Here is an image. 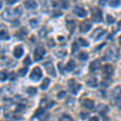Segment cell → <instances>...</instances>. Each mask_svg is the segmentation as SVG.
Instances as JSON below:
<instances>
[{
  "label": "cell",
  "mask_w": 121,
  "mask_h": 121,
  "mask_svg": "<svg viewBox=\"0 0 121 121\" xmlns=\"http://www.w3.org/2000/svg\"><path fill=\"white\" fill-rule=\"evenodd\" d=\"M22 14V10L20 7H18L17 8H7L6 9L2 14V17L7 21H11L15 22L18 20V18Z\"/></svg>",
  "instance_id": "cell-1"
},
{
  "label": "cell",
  "mask_w": 121,
  "mask_h": 121,
  "mask_svg": "<svg viewBox=\"0 0 121 121\" xmlns=\"http://www.w3.org/2000/svg\"><path fill=\"white\" fill-rule=\"evenodd\" d=\"M119 56L118 49L115 47H111L105 52V54L103 57V60H116Z\"/></svg>",
  "instance_id": "cell-2"
},
{
  "label": "cell",
  "mask_w": 121,
  "mask_h": 121,
  "mask_svg": "<svg viewBox=\"0 0 121 121\" xmlns=\"http://www.w3.org/2000/svg\"><path fill=\"white\" fill-rule=\"evenodd\" d=\"M68 87H69V91H71V93L73 95H78V93L79 92V91L82 89V85L74 79H69L68 81Z\"/></svg>",
  "instance_id": "cell-3"
},
{
  "label": "cell",
  "mask_w": 121,
  "mask_h": 121,
  "mask_svg": "<svg viewBox=\"0 0 121 121\" xmlns=\"http://www.w3.org/2000/svg\"><path fill=\"white\" fill-rule=\"evenodd\" d=\"M91 19L95 23L103 22V13L99 7H94L91 9Z\"/></svg>",
  "instance_id": "cell-4"
},
{
  "label": "cell",
  "mask_w": 121,
  "mask_h": 121,
  "mask_svg": "<svg viewBox=\"0 0 121 121\" xmlns=\"http://www.w3.org/2000/svg\"><path fill=\"white\" fill-rule=\"evenodd\" d=\"M45 53H46V50H45V48H44V47L41 45V44H39L34 51L35 60L38 61V60H41L42 58L44 57V56L45 55Z\"/></svg>",
  "instance_id": "cell-5"
},
{
  "label": "cell",
  "mask_w": 121,
  "mask_h": 121,
  "mask_svg": "<svg viewBox=\"0 0 121 121\" xmlns=\"http://www.w3.org/2000/svg\"><path fill=\"white\" fill-rule=\"evenodd\" d=\"M114 73V67L112 65H103V77L104 79H110Z\"/></svg>",
  "instance_id": "cell-6"
},
{
  "label": "cell",
  "mask_w": 121,
  "mask_h": 121,
  "mask_svg": "<svg viewBox=\"0 0 121 121\" xmlns=\"http://www.w3.org/2000/svg\"><path fill=\"white\" fill-rule=\"evenodd\" d=\"M42 75H43V73H42L41 69H40V67H38V66H36V67H35L34 69H32V73H31L30 79L34 82H38L39 80L42 78Z\"/></svg>",
  "instance_id": "cell-7"
},
{
  "label": "cell",
  "mask_w": 121,
  "mask_h": 121,
  "mask_svg": "<svg viewBox=\"0 0 121 121\" xmlns=\"http://www.w3.org/2000/svg\"><path fill=\"white\" fill-rule=\"evenodd\" d=\"M43 65H44V69H46V72L48 75L52 76V77H53V78L56 77L55 68H54V65H53V64L52 63V61H47L45 63L43 64Z\"/></svg>",
  "instance_id": "cell-8"
},
{
  "label": "cell",
  "mask_w": 121,
  "mask_h": 121,
  "mask_svg": "<svg viewBox=\"0 0 121 121\" xmlns=\"http://www.w3.org/2000/svg\"><path fill=\"white\" fill-rule=\"evenodd\" d=\"M73 13L77 15L78 18H84L87 15V11L85 8L80 7V6H75L73 9Z\"/></svg>",
  "instance_id": "cell-9"
},
{
  "label": "cell",
  "mask_w": 121,
  "mask_h": 121,
  "mask_svg": "<svg viewBox=\"0 0 121 121\" xmlns=\"http://www.w3.org/2000/svg\"><path fill=\"white\" fill-rule=\"evenodd\" d=\"M92 28V23L88 19L86 20H84L83 22L81 23L80 24V32L82 33H86L87 32H89L90 30Z\"/></svg>",
  "instance_id": "cell-10"
},
{
  "label": "cell",
  "mask_w": 121,
  "mask_h": 121,
  "mask_svg": "<svg viewBox=\"0 0 121 121\" xmlns=\"http://www.w3.org/2000/svg\"><path fill=\"white\" fill-rule=\"evenodd\" d=\"M100 68H101L100 60H99V59L94 60L93 61H91V63H90L89 70L91 73H95V72L98 71L99 69H100Z\"/></svg>",
  "instance_id": "cell-11"
},
{
  "label": "cell",
  "mask_w": 121,
  "mask_h": 121,
  "mask_svg": "<svg viewBox=\"0 0 121 121\" xmlns=\"http://www.w3.org/2000/svg\"><path fill=\"white\" fill-rule=\"evenodd\" d=\"M106 32H107L106 30H103V29L101 28H98L94 31L93 33L91 34V37L94 39L95 40H99Z\"/></svg>",
  "instance_id": "cell-12"
},
{
  "label": "cell",
  "mask_w": 121,
  "mask_h": 121,
  "mask_svg": "<svg viewBox=\"0 0 121 121\" xmlns=\"http://www.w3.org/2000/svg\"><path fill=\"white\" fill-rule=\"evenodd\" d=\"M23 52H24V50H23V48L21 45H17L15 48H14V51H13V55L15 58L19 59L21 56L23 55Z\"/></svg>",
  "instance_id": "cell-13"
},
{
  "label": "cell",
  "mask_w": 121,
  "mask_h": 121,
  "mask_svg": "<svg viewBox=\"0 0 121 121\" xmlns=\"http://www.w3.org/2000/svg\"><path fill=\"white\" fill-rule=\"evenodd\" d=\"M82 106L86 109H89V110H91V109L94 108L95 107V103H94L93 100L90 99H86L82 101Z\"/></svg>",
  "instance_id": "cell-14"
},
{
  "label": "cell",
  "mask_w": 121,
  "mask_h": 121,
  "mask_svg": "<svg viewBox=\"0 0 121 121\" xmlns=\"http://www.w3.org/2000/svg\"><path fill=\"white\" fill-rule=\"evenodd\" d=\"M23 5H24V7H26L27 9H29V10L36 9L38 7L37 3L35 1H26V2H24Z\"/></svg>",
  "instance_id": "cell-15"
},
{
  "label": "cell",
  "mask_w": 121,
  "mask_h": 121,
  "mask_svg": "<svg viewBox=\"0 0 121 121\" xmlns=\"http://www.w3.org/2000/svg\"><path fill=\"white\" fill-rule=\"evenodd\" d=\"M54 55L59 58H63L67 55V50L64 48H60L58 50L54 52Z\"/></svg>",
  "instance_id": "cell-16"
},
{
  "label": "cell",
  "mask_w": 121,
  "mask_h": 121,
  "mask_svg": "<svg viewBox=\"0 0 121 121\" xmlns=\"http://www.w3.org/2000/svg\"><path fill=\"white\" fill-rule=\"evenodd\" d=\"M86 85L91 88H95L98 86V79L96 78H91L86 81Z\"/></svg>",
  "instance_id": "cell-17"
},
{
  "label": "cell",
  "mask_w": 121,
  "mask_h": 121,
  "mask_svg": "<svg viewBox=\"0 0 121 121\" xmlns=\"http://www.w3.org/2000/svg\"><path fill=\"white\" fill-rule=\"evenodd\" d=\"M97 111H98V112L101 115V116H105V115L107 113V112H108V107L106 106V105L100 104L98 106Z\"/></svg>",
  "instance_id": "cell-18"
},
{
  "label": "cell",
  "mask_w": 121,
  "mask_h": 121,
  "mask_svg": "<svg viewBox=\"0 0 121 121\" xmlns=\"http://www.w3.org/2000/svg\"><path fill=\"white\" fill-rule=\"evenodd\" d=\"M74 68H75V62H74V60H69V62H68V63L66 64V65L65 66V69L67 72H72L74 69Z\"/></svg>",
  "instance_id": "cell-19"
},
{
  "label": "cell",
  "mask_w": 121,
  "mask_h": 121,
  "mask_svg": "<svg viewBox=\"0 0 121 121\" xmlns=\"http://www.w3.org/2000/svg\"><path fill=\"white\" fill-rule=\"evenodd\" d=\"M66 23H67V26H68L67 28H69L70 34H72L73 31L75 30V21L73 20V19L69 20V19H67V20H66Z\"/></svg>",
  "instance_id": "cell-20"
},
{
  "label": "cell",
  "mask_w": 121,
  "mask_h": 121,
  "mask_svg": "<svg viewBox=\"0 0 121 121\" xmlns=\"http://www.w3.org/2000/svg\"><path fill=\"white\" fill-rule=\"evenodd\" d=\"M50 79L48 78H45L44 80H43L41 85H40V88H41L42 90H44V91H45V90H47L48 88V86H49L50 84Z\"/></svg>",
  "instance_id": "cell-21"
},
{
  "label": "cell",
  "mask_w": 121,
  "mask_h": 121,
  "mask_svg": "<svg viewBox=\"0 0 121 121\" xmlns=\"http://www.w3.org/2000/svg\"><path fill=\"white\" fill-rule=\"evenodd\" d=\"M0 36H1V40H10V35L8 34V32H7L6 30H2L1 31Z\"/></svg>",
  "instance_id": "cell-22"
},
{
  "label": "cell",
  "mask_w": 121,
  "mask_h": 121,
  "mask_svg": "<svg viewBox=\"0 0 121 121\" xmlns=\"http://www.w3.org/2000/svg\"><path fill=\"white\" fill-rule=\"evenodd\" d=\"M28 72V67H23L21 69L18 70V73L20 77H24L27 74V73Z\"/></svg>",
  "instance_id": "cell-23"
},
{
  "label": "cell",
  "mask_w": 121,
  "mask_h": 121,
  "mask_svg": "<svg viewBox=\"0 0 121 121\" xmlns=\"http://www.w3.org/2000/svg\"><path fill=\"white\" fill-rule=\"evenodd\" d=\"M78 57L79 60H86L89 58V55H88V53L86 52H81L78 54Z\"/></svg>",
  "instance_id": "cell-24"
},
{
  "label": "cell",
  "mask_w": 121,
  "mask_h": 121,
  "mask_svg": "<svg viewBox=\"0 0 121 121\" xmlns=\"http://www.w3.org/2000/svg\"><path fill=\"white\" fill-rule=\"evenodd\" d=\"M44 108H42V107H39L37 110L36 111V113H35L33 118H39L40 116H42V115L44 114Z\"/></svg>",
  "instance_id": "cell-25"
},
{
  "label": "cell",
  "mask_w": 121,
  "mask_h": 121,
  "mask_svg": "<svg viewBox=\"0 0 121 121\" xmlns=\"http://www.w3.org/2000/svg\"><path fill=\"white\" fill-rule=\"evenodd\" d=\"M78 41L79 42V44H81V46H83V47H88L90 45V43L86 40L85 39L82 38V37H79L78 39Z\"/></svg>",
  "instance_id": "cell-26"
},
{
  "label": "cell",
  "mask_w": 121,
  "mask_h": 121,
  "mask_svg": "<svg viewBox=\"0 0 121 121\" xmlns=\"http://www.w3.org/2000/svg\"><path fill=\"white\" fill-rule=\"evenodd\" d=\"M36 92H37V90H36V88H35V87L30 86L27 89V93H28L29 95H32V96L36 95Z\"/></svg>",
  "instance_id": "cell-27"
},
{
  "label": "cell",
  "mask_w": 121,
  "mask_h": 121,
  "mask_svg": "<svg viewBox=\"0 0 121 121\" xmlns=\"http://www.w3.org/2000/svg\"><path fill=\"white\" fill-rule=\"evenodd\" d=\"M0 77H1V82H5L6 80L8 78V74H7V71H5V70H2L1 73H0Z\"/></svg>",
  "instance_id": "cell-28"
},
{
  "label": "cell",
  "mask_w": 121,
  "mask_h": 121,
  "mask_svg": "<svg viewBox=\"0 0 121 121\" xmlns=\"http://www.w3.org/2000/svg\"><path fill=\"white\" fill-rule=\"evenodd\" d=\"M47 33H48V32H47L46 28H41L40 31H39V33H38V34H39V37H40V38H44L47 36Z\"/></svg>",
  "instance_id": "cell-29"
},
{
  "label": "cell",
  "mask_w": 121,
  "mask_h": 121,
  "mask_svg": "<svg viewBox=\"0 0 121 121\" xmlns=\"http://www.w3.org/2000/svg\"><path fill=\"white\" fill-rule=\"evenodd\" d=\"M29 23H30V25H31V27H32V28H36V27L38 26L39 22H38L37 19H30V20H29Z\"/></svg>",
  "instance_id": "cell-30"
},
{
  "label": "cell",
  "mask_w": 121,
  "mask_h": 121,
  "mask_svg": "<svg viewBox=\"0 0 121 121\" xmlns=\"http://www.w3.org/2000/svg\"><path fill=\"white\" fill-rule=\"evenodd\" d=\"M121 5V2L116 0V1H110L109 2V6H111L112 7H118L119 6Z\"/></svg>",
  "instance_id": "cell-31"
},
{
  "label": "cell",
  "mask_w": 121,
  "mask_h": 121,
  "mask_svg": "<svg viewBox=\"0 0 121 121\" xmlns=\"http://www.w3.org/2000/svg\"><path fill=\"white\" fill-rule=\"evenodd\" d=\"M79 49V44L77 42H73L72 44V53H75Z\"/></svg>",
  "instance_id": "cell-32"
},
{
  "label": "cell",
  "mask_w": 121,
  "mask_h": 121,
  "mask_svg": "<svg viewBox=\"0 0 121 121\" xmlns=\"http://www.w3.org/2000/svg\"><path fill=\"white\" fill-rule=\"evenodd\" d=\"M59 121H73V119L70 117L69 115H63Z\"/></svg>",
  "instance_id": "cell-33"
},
{
  "label": "cell",
  "mask_w": 121,
  "mask_h": 121,
  "mask_svg": "<svg viewBox=\"0 0 121 121\" xmlns=\"http://www.w3.org/2000/svg\"><path fill=\"white\" fill-rule=\"evenodd\" d=\"M106 18H107V22L108 23H113L115 22V18L112 16V15L107 14Z\"/></svg>",
  "instance_id": "cell-34"
},
{
  "label": "cell",
  "mask_w": 121,
  "mask_h": 121,
  "mask_svg": "<svg viewBox=\"0 0 121 121\" xmlns=\"http://www.w3.org/2000/svg\"><path fill=\"white\" fill-rule=\"evenodd\" d=\"M60 4V7L63 9H67L69 6V3L68 1H62Z\"/></svg>",
  "instance_id": "cell-35"
},
{
  "label": "cell",
  "mask_w": 121,
  "mask_h": 121,
  "mask_svg": "<svg viewBox=\"0 0 121 121\" xmlns=\"http://www.w3.org/2000/svg\"><path fill=\"white\" fill-rule=\"evenodd\" d=\"M65 96H66V92L65 91H60V92L57 94V98L59 99L65 98Z\"/></svg>",
  "instance_id": "cell-36"
},
{
  "label": "cell",
  "mask_w": 121,
  "mask_h": 121,
  "mask_svg": "<svg viewBox=\"0 0 121 121\" xmlns=\"http://www.w3.org/2000/svg\"><path fill=\"white\" fill-rule=\"evenodd\" d=\"M23 65H31L32 61H31L30 56H26V58H25V59L23 60Z\"/></svg>",
  "instance_id": "cell-37"
},
{
  "label": "cell",
  "mask_w": 121,
  "mask_h": 121,
  "mask_svg": "<svg viewBox=\"0 0 121 121\" xmlns=\"http://www.w3.org/2000/svg\"><path fill=\"white\" fill-rule=\"evenodd\" d=\"M47 44L48 45V47H50V48H52V47H54V46L56 45V43L53 40V39H49V40L47 41Z\"/></svg>",
  "instance_id": "cell-38"
},
{
  "label": "cell",
  "mask_w": 121,
  "mask_h": 121,
  "mask_svg": "<svg viewBox=\"0 0 121 121\" xmlns=\"http://www.w3.org/2000/svg\"><path fill=\"white\" fill-rule=\"evenodd\" d=\"M89 116H90L89 113H87V112H81V113H80V117H81V119H82V120H83L88 118Z\"/></svg>",
  "instance_id": "cell-39"
},
{
  "label": "cell",
  "mask_w": 121,
  "mask_h": 121,
  "mask_svg": "<svg viewBox=\"0 0 121 121\" xmlns=\"http://www.w3.org/2000/svg\"><path fill=\"white\" fill-rule=\"evenodd\" d=\"M9 78H10V80H11V81H14V80H16L17 76H16V74H15V73L12 72V73H11V74H10Z\"/></svg>",
  "instance_id": "cell-40"
},
{
  "label": "cell",
  "mask_w": 121,
  "mask_h": 121,
  "mask_svg": "<svg viewBox=\"0 0 121 121\" xmlns=\"http://www.w3.org/2000/svg\"><path fill=\"white\" fill-rule=\"evenodd\" d=\"M55 104H56V103L54 102V101H50L49 103H47L46 107H47V108H51V107H53Z\"/></svg>",
  "instance_id": "cell-41"
},
{
  "label": "cell",
  "mask_w": 121,
  "mask_h": 121,
  "mask_svg": "<svg viewBox=\"0 0 121 121\" xmlns=\"http://www.w3.org/2000/svg\"><path fill=\"white\" fill-rule=\"evenodd\" d=\"M58 68H59L60 73H62V74H64V69H63V67H62V63H61V62H59V63H58Z\"/></svg>",
  "instance_id": "cell-42"
},
{
  "label": "cell",
  "mask_w": 121,
  "mask_h": 121,
  "mask_svg": "<svg viewBox=\"0 0 121 121\" xmlns=\"http://www.w3.org/2000/svg\"><path fill=\"white\" fill-rule=\"evenodd\" d=\"M89 121H99V118L98 116H94V117H91Z\"/></svg>",
  "instance_id": "cell-43"
},
{
  "label": "cell",
  "mask_w": 121,
  "mask_h": 121,
  "mask_svg": "<svg viewBox=\"0 0 121 121\" xmlns=\"http://www.w3.org/2000/svg\"><path fill=\"white\" fill-rule=\"evenodd\" d=\"M18 1H15V0H13V1H11V2H7V4H10V5H12V4H15V3H16Z\"/></svg>",
  "instance_id": "cell-44"
},
{
  "label": "cell",
  "mask_w": 121,
  "mask_h": 121,
  "mask_svg": "<svg viewBox=\"0 0 121 121\" xmlns=\"http://www.w3.org/2000/svg\"><path fill=\"white\" fill-rule=\"evenodd\" d=\"M99 5H105V4H106V3H107V1H100V2H99Z\"/></svg>",
  "instance_id": "cell-45"
},
{
  "label": "cell",
  "mask_w": 121,
  "mask_h": 121,
  "mask_svg": "<svg viewBox=\"0 0 121 121\" xmlns=\"http://www.w3.org/2000/svg\"><path fill=\"white\" fill-rule=\"evenodd\" d=\"M58 39H60V41H63V40H64V39H65V38H64L63 37V36H62V37H60V36H58Z\"/></svg>",
  "instance_id": "cell-46"
},
{
  "label": "cell",
  "mask_w": 121,
  "mask_h": 121,
  "mask_svg": "<svg viewBox=\"0 0 121 121\" xmlns=\"http://www.w3.org/2000/svg\"><path fill=\"white\" fill-rule=\"evenodd\" d=\"M118 27H119V29H120L121 30V20L118 23Z\"/></svg>",
  "instance_id": "cell-47"
},
{
  "label": "cell",
  "mask_w": 121,
  "mask_h": 121,
  "mask_svg": "<svg viewBox=\"0 0 121 121\" xmlns=\"http://www.w3.org/2000/svg\"><path fill=\"white\" fill-rule=\"evenodd\" d=\"M119 43H120V44L121 45V36L119 37Z\"/></svg>",
  "instance_id": "cell-48"
},
{
  "label": "cell",
  "mask_w": 121,
  "mask_h": 121,
  "mask_svg": "<svg viewBox=\"0 0 121 121\" xmlns=\"http://www.w3.org/2000/svg\"><path fill=\"white\" fill-rule=\"evenodd\" d=\"M120 99H121V90H120Z\"/></svg>",
  "instance_id": "cell-49"
}]
</instances>
